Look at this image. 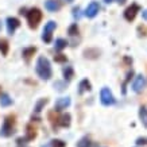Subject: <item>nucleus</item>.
Wrapping results in <instances>:
<instances>
[{
    "instance_id": "obj_1",
    "label": "nucleus",
    "mask_w": 147,
    "mask_h": 147,
    "mask_svg": "<svg viewBox=\"0 0 147 147\" xmlns=\"http://www.w3.org/2000/svg\"><path fill=\"white\" fill-rule=\"evenodd\" d=\"M35 71L38 77L43 81H49L53 76V69H51V63L45 55H39L35 62Z\"/></svg>"
},
{
    "instance_id": "obj_2",
    "label": "nucleus",
    "mask_w": 147,
    "mask_h": 147,
    "mask_svg": "<svg viewBox=\"0 0 147 147\" xmlns=\"http://www.w3.org/2000/svg\"><path fill=\"white\" fill-rule=\"evenodd\" d=\"M15 132V116L8 115L4 117L3 125L0 128V136H4V138H9L12 136Z\"/></svg>"
},
{
    "instance_id": "obj_3",
    "label": "nucleus",
    "mask_w": 147,
    "mask_h": 147,
    "mask_svg": "<svg viewBox=\"0 0 147 147\" xmlns=\"http://www.w3.org/2000/svg\"><path fill=\"white\" fill-rule=\"evenodd\" d=\"M26 16H27V23H28L30 28H36L39 26L42 18H43V13H42V11L39 8L34 7V8L28 9V12H26Z\"/></svg>"
},
{
    "instance_id": "obj_4",
    "label": "nucleus",
    "mask_w": 147,
    "mask_h": 147,
    "mask_svg": "<svg viewBox=\"0 0 147 147\" xmlns=\"http://www.w3.org/2000/svg\"><path fill=\"white\" fill-rule=\"evenodd\" d=\"M55 28H57V23L54 22V20H49V22L45 24L43 31H42V40H43L45 43H50V42H51L53 32Z\"/></svg>"
},
{
    "instance_id": "obj_5",
    "label": "nucleus",
    "mask_w": 147,
    "mask_h": 147,
    "mask_svg": "<svg viewBox=\"0 0 147 147\" xmlns=\"http://www.w3.org/2000/svg\"><path fill=\"white\" fill-rule=\"evenodd\" d=\"M100 101H101V104L105 105V107H109L112 104H115V97H113L112 92L109 90V88L104 86L101 89V92H100Z\"/></svg>"
},
{
    "instance_id": "obj_6",
    "label": "nucleus",
    "mask_w": 147,
    "mask_h": 147,
    "mask_svg": "<svg viewBox=\"0 0 147 147\" xmlns=\"http://www.w3.org/2000/svg\"><path fill=\"white\" fill-rule=\"evenodd\" d=\"M139 11H140V7H139L136 3H132L129 7H127V8H125V11H124V19L127 20V22H132V20L136 18V15H138Z\"/></svg>"
},
{
    "instance_id": "obj_7",
    "label": "nucleus",
    "mask_w": 147,
    "mask_h": 147,
    "mask_svg": "<svg viewBox=\"0 0 147 147\" xmlns=\"http://www.w3.org/2000/svg\"><path fill=\"white\" fill-rule=\"evenodd\" d=\"M5 24H7V31H8V34L12 35V34H15L16 28L20 27V20H19L18 18H15V16H8L7 20H5Z\"/></svg>"
},
{
    "instance_id": "obj_8",
    "label": "nucleus",
    "mask_w": 147,
    "mask_h": 147,
    "mask_svg": "<svg viewBox=\"0 0 147 147\" xmlns=\"http://www.w3.org/2000/svg\"><path fill=\"white\" fill-rule=\"evenodd\" d=\"M98 11H100V4H98L97 1H90L89 4H88V7L85 8V16L86 18H89V19H92V18H94L96 15L98 13Z\"/></svg>"
},
{
    "instance_id": "obj_9",
    "label": "nucleus",
    "mask_w": 147,
    "mask_h": 147,
    "mask_svg": "<svg viewBox=\"0 0 147 147\" xmlns=\"http://www.w3.org/2000/svg\"><path fill=\"white\" fill-rule=\"evenodd\" d=\"M144 86H146V78L142 74H138V76L135 77L134 84H132V90H134L135 93H140L144 89Z\"/></svg>"
},
{
    "instance_id": "obj_10",
    "label": "nucleus",
    "mask_w": 147,
    "mask_h": 147,
    "mask_svg": "<svg viewBox=\"0 0 147 147\" xmlns=\"http://www.w3.org/2000/svg\"><path fill=\"white\" fill-rule=\"evenodd\" d=\"M70 97H59L57 98V101H55V104H54V111L55 112H59V111H63V109H66L69 105H70Z\"/></svg>"
},
{
    "instance_id": "obj_11",
    "label": "nucleus",
    "mask_w": 147,
    "mask_h": 147,
    "mask_svg": "<svg viewBox=\"0 0 147 147\" xmlns=\"http://www.w3.org/2000/svg\"><path fill=\"white\" fill-rule=\"evenodd\" d=\"M92 89V84H90V81L88 78H84V80L80 81V84H78V94H84L85 92H89Z\"/></svg>"
},
{
    "instance_id": "obj_12",
    "label": "nucleus",
    "mask_w": 147,
    "mask_h": 147,
    "mask_svg": "<svg viewBox=\"0 0 147 147\" xmlns=\"http://www.w3.org/2000/svg\"><path fill=\"white\" fill-rule=\"evenodd\" d=\"M45 8L49 12H57L61 8V4H59V1H57V0H47V1H45Z\"/></svg>"
},
{
    "instance_id": "obj_13",
    "label": "nucleus",
    "mask_w": 147,
    "mask_h": 147,
    "mask_svg": "<svg viewBox=\"0 0 147 147\" xmlns=\"http://www.w3.org/2000/svg\"><path fill=\"white\" fill-rule=\"evenodd\" d=\"M36 138V128L32 124H27L26 127V139L28 140H34Z\"/></svg>"
},
{
    "instance_id": "obj_14",
    "label": "nucleus",
    "mask_w": 147,
    "mask_h": 147,
    "mask_svg": "<svg viewBox=\"0 0 147 147\" xmlns=\"http://www.w3.org/2000/svg\"><path fill=\"white\" fill-rule=\"evenodd\" d=\"M35 53H36V47H35V46H31V47H26V49H23L22 55H23V58L26 59L27 62H28Z\"/></svg>"
},
{
    "instance_id": "obj_15",
    "label": "nucleus",
    "mask_w": 147,
    "mask_h": 147,
    "mask_svg": "<svg viewBox=\"0 0 147 147\" xmlns=\"http://www.w3.org/2000/svg\"><path fill=\"white\" fill-rule=\"evenodd\" d=\"M84 57L85 58H90V59H96V58L100 57V50L86 49V50H84Z\"/></svg>"
},
{
    "instance_id": "obj_16",
    "label": "nucleus",
    "mask_w": 147,
    "mask_h": 147,
    "mask_svg": "<svg viewBox=\"0 0 147 147\" xmlns=\"http://www.w3.org/2000/svg\"><path fill=\"white\" fill-rule=\"evenodd\" d=\"M62 73H63V78H65L66 82H69V81L74 77V69H73L71 66H65L63 67V70H62Z\"/></svg>"
},
{
    "instance_id": "obj_17",
    "label": "nucleus",
    "mask_w": 147,
    "mask_h": 147,
    "mask_svg": "<svg viewBox=\"0 0 147 147\" xmlns=\"http://www.w3.org/2000/svg\"><path fill=\"white\" fill-rule=\"evenodd\" d=\"M70 121H71L70 113H63L62 116H59V125L63 127V128L69 127V125H70Z\"/></svg>"
},
{
    "instance_id": "obj_18",
    "label": "nucleus",
    "mask_w": 147,
    "mask_h": 147,
    "mask_svg": "<svg viewBox=\"0 0 147 147\" xmlns=\"http://www.w3.org/2000/svg\"><path fill=\"white\" fill-rule=\"evenodd\" d=\"M12 98L9 97V94L7 93H1L0 94V105L1 107H9V105H12Z\"/></svg>"
},
{
    "instance_id": "obj_19",
    "label": "nucleus",
    "mask_w": 147,
    "mask_h": 147,
    "mask_svg": "<svg viewBox=\"0 0 147 147\" xmlns=\"http://www.w3.org/2000/svg\"><path fill=\"white\" fill-rule=\"evenodd\" d=\"M9 50V45H8V40L4 39V38H0V53L3 57H5L8 54Z\"/></svg>"
},
{
    "instance_id": "obj_20",
    "label": "nucleus",
    "mask_w": 147,
    "mask_h": 147,
    "mask_svg": "<svg viewBox=\"0 0 147 147\" xmlns=\"http://www.w3.org/2000/svg\"><path fill=\"white\" fill-rule=\"evenodd\" d=\"M49 102V98L47 97H45V98H39L38 101H36V104H35V107H34V112L35 113H39L43 108H45V105Z\"/></svg>"
},
{
    "instance_id": "obj_21",
    "label": "nucleus",
    "mask_w": 147,
    "mask_h": 147,
    "mask_svg": "<svg viewBox=\"0 0 147 147\" xmlns=\"http://www.w3.org/2000/svg\"><path fill=\"white\" fill-rule=\"evenodd\" d=\"M66 146V143L61 140V139H54V140H50L47 142L46 144H42L40 147H65Z\"/></svg>"
},
{
    "instance_id": "obj_22",
    "label": "nucleus",
    "mask_w": 147,
    "mask_h": 147,
    "mask_svg": "<svg viewBox=\"0 0 147 147\" xmlns=\"http://www.w3.org/2000/svg\"><path fill=\"white\" fill-rule=\"evenodd\" d=\"M67 45H69V42H67L66 39H63V38H58V39H55V45H54V47H55V50L61 51V50H63Z\"/></svg>"
},
{
    "instance_id": "obj_23",
    "label": "nucleus",
    "mask_w": 147,
    "mask_h": 147,
    "mask_svg": "<svg viewBox=\"0 0 147 147\" xmlns=\"http://www.w3.org/2000/svg\"><path fill=\"white\" fill-rule=\"evenodd\" d=\"M139 117H140L142 124L147 128V108L146 107H140V108H139Z\"/></svg>"
},
{
    "instance_id": "obj_24",
    "label": "nucleus",
    "mask_w": 147,
    "mask_h": 147,
    "mask_svg": "<svg viewBox=\"0 0 147 147\" xmlns=\"http://www.w3.org/2000/svg\"><path fill=\"white\" fill-rule=\"evenodd\" d=\"M67 34H69L70 36H77L78 35V27H77V23H73V24L69 26V28H67Z\"/></svg>"
},
{
    "instance_id": "obj_25",
    "label": "nucleus",
    "mask_w": 147,
    "mask_h": 147,
    "mask_svg": "<svg viewBox=\"0 0 147 147\" xmlns=\"http://www.w3.org/2000/svg\"><path fill=\"white\" fill-rule=\"evenodd\" d=\"M66 86H67L66 81H55V82H54V88H55L58 92H62V90H65V89H66Z\"/></svg>"
},
{
    "instance_id": "obj_26",
    "label": "nucleus",
    "mask_w": 147,
    "mask_h": 147,
    "mask_svg": "<svg viewBox=\"0 0 147 147\" xmlns=\"http://www.w3.org/2000/svg\"><path fill=\"white\" fill-rule=\"evenodd\" d=\"M77 147H92V142L89 138H82L77 143Z\"/></svg>"
},
{
    "instance_id": "obj_27",
    "label": "nucleus",
    "mask_w": 147,
    "mask_h": 147,
    "mask_svg": "<svg viewBox=\"0 0 147 147\" xmlns=\"http://www.w3.org/2000/svg\"><path fill=\"white\" fill-rule=\"evenodd\" d=\"M132 76H134V70H129L128 73H127V78H125V81L123 82V93H125V86H127V84L131 81Z\"/></svg>"
},
{
    "instance_id": "obj_28",
    "label": "nucleus",
    "mask_w": 147,
    "mask_h": 147,
    "mask_svg": "<svg viewBox=\"0 0 147 147\" xmlns=\"http://www.w3.org/2000/svg\"><path fill=\"white\" fill-rule=\"evenodd\" d=\"M54 61H55V62H59V63H63L67 61V57L65 54H57V55H54Z\"/></svg>"
},
{
    "instance_id": "obj_29",
    "label": "nucleus",
    "mask_w": 147,
    "mask_h": 147,
    "mask_svg": "<svg viewBox=\"0 0 147 147\" xmlns=\"http://www.w3.org/2000/svg\"><path fill=\"white\" fill-rule=\"evenodd\" d=\"M71 11H73V18L74 19H80V16H81V9H80V7H78V5H77V7H74V8L71 9Z\"/></svg>"
},
{
    "instance_id": "obj_30",
    "label": "nucleus",
    "mask_w": 147,
    "mask_h": 147,
    "mask_svg": "<svg viewBox=\"0 0 147 147\" xmlns=\"http://www.w3.org/2000/svg\"><path fill=\"white\" fill-rule=\"evenodd\" d=\"M136 144H138V146H143V144H147V139H146V138H139L138 140H136Z\"/></svg>"
},
{
    "instance_id": "obj_31",
    "label": "nucleus",
    "mask_w": 147,
    "mask_h": 147,
    "mask_svg": "<svg viewBox=\"0 0 147 147\" xmlns=\"http://www.w3.org/2000/svg\"><path fill=\"white\" fill-rule=\"evenodd\" d=\"M142 18L144 19V20H147V9H144V11L142 12Z\"/></svg>"
},
{
    "instance_id": "obj_32",
    "label": "nucleus",
    "mask_w": 147,
    "mask_h": 147,
    "mask_svg": "<svg viewBox=\"0 0 147 147\" xmlns=\"http://www.w3.org/2000/svg\"><path fill=\"white\" fill-rule=\"evenodd\" d=\"M116 1H117L119 4H124V3H125V1H127V0H116Z\"/></svg>"
},
{
    "instance_id": "obj_33",
    "label": "nucleus",
    "mask_w": 147,
    "mask_h": 147,
    "mask_svg": "<svg viewBox=\"0 0 147 147\" xmlns=\"http://www.w3.org/2000/svg\"><path fill=\"white\" fill-rule=\"evenodd\" d=\"M61 1H63V3H71V1H74V0H61Z\"/></svg>"
},
{
    "instance_id": "obj_34",
    "label": "nucleus",
    "mask_w": 147,
    "mask_h": 147,
    "mask_svg": "<svg viewBox=\"0 0 147 147\" xmlns=\"http://www.w3.org/2000/svg\"><path fill=\"white\" fill-rule=\"evenodd\" d=\"M113 0H104V3H107V4H109V3H112Z\"/></svg>"
}]
</instances>
